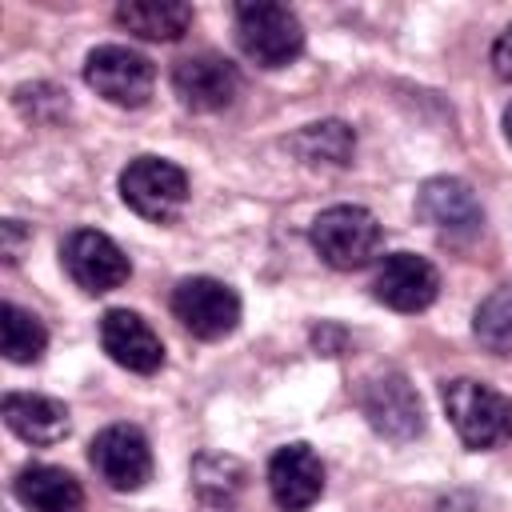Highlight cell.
I'll return each mask as SVG.
<instances>
[{"label": "cell", "instance_id": "12", "mask_svg": "<svg viewBox=\"0 0 512 512\" xmlns=\"http://www.w3.org/2000/svg\"><path fill=\"white\" fill-rule=\"evenodd\" d=\"M416 216L424 224H432L436 232L456 236V240H468L484 228V208H480L476 192L456 176L424 180L420 192H416Z\"/></svg>", "mask_w": 512, "mask_h": 512}, {"label": "cell", "instance_id": "16", "mask_svg": "<svg viewBox=\"0 0 512 512\" xmlns=\"http://www.w3.org/2000/svg\"><path fill=\"white\" fill-rule=\"evenodd\" d=\"M4 424L28 440V444H56L68 436V408L56 396H40V392H8L4 404Z\"/></svg>", "mask_w": 512, "mask_h": 512}, {"label": "cell", "instance_id": "20", "mask_svg": "<svg viewBox=\"0 0 512 512\" xmlns=\"http://www.w3.org/2000/svg\"><path fill=\"white\" fill-rule=\"evenodd\" d=\"M48 348V332L40 324V316H32L28 308L4 300L0 304V352L12 364H36Z\"/></svg>", "mask_w": 512, "mask_h": 512}, {"label": "cell", "instance_id": "25", "mask_svg": "<svg viewBox=\"0 0 512 512\" xmlns=\"http://www.w3.org/2000/svg\"><path fill=\"white\" fill-rule=\"evenodd\" d=\"M504 136H508V144H512V104L504 108Z\"/></svg>", "mask_w": 512, "mask_h": 512}, {"label": "cell", "instance_id": "19", "mask_svg": "<svg viewBox=\"0 0 512 512\" xmlns=\"http://www.w3.org/2000/svg\"><path fill=\"white\" fill-rule=\"evenodd\" d=\"M248 484V468L228 452H200L192 460V488L212 508H232Z\"/></svg>", "mask_w": 512, "mask_h": 512}, {"label": "cell", "instance_id": "23", "mask_svg": "<svg viewBox=\"0 0 512 512\" xmlns=\"http://www.w3.org/2000/svg\"><path fill=\"white\" fill-rule=\"evenodd\" d=\"M32 244V228L24 224V220H0V256H4V264L12 268V264H20V256H24V248Z\"/></svg>", "mask_w": 512, "mask_h": 512}, {"label": "cell", "instance_id": "1", "mask_svg": "<svg viewBox=\"0 0 512 512\" xmlns=\"http://www.w3.org/2000/svg\"><path fill=\"white\" fill-rule=\"evenodd\" d=\"M440 396H444V412H448L456 436L468 448L488 452V448H500L512 440V400L504 392H496L492 384L460 376V380H448Z\"/></svg>", "mask_w": 512, "mask_h": 512}, {"label": "cell", "instance_id": "10", "mask_svg": "<svg viewBox=\"0 0 512 512\" xmlns=\"http://www.w3.org/2000/svg\"><path fill=\"white\" fill-rule=\"evenodd\" d=\"M172 92L192 112H224L240 96V68L220 52H192L172 64Z\"/></svg>", "mask_w": 512, "mask_h": 512}, {"label": "cell", "instance_id": "11", "mask_svg": "<svg viewBox=\"0 0 512 512\" xmlns=\"http://www.w3.org/2000/svg\"><path fill=\"white\" fill-rule=\"evenodd\" d=\"M372 296L392 312H424L440 296V272L428 256L392 252L372 276Z\"/></svg>", "mask_w": 512, "mask_h": 512}, {"label": "cell", "instance_id": "7", "mask_svg": "<svg viewBox=\"0 0 512 512\" xmlns=\"http://www.w3.org/2000/svg\"><path fill=\"white\" fill-rule=\"evenodd\" d=\"M172 316L196 340H224L240 324V296L216 276H184L172 288Z\"/></svg>", "mask_w": 512, "mask_h": 512}, {"label": "cell", "instance_id": "6", "mask_svg": "<svg viewBox=\"0 0 512 512\" xmlns=\"http://www.w3.org/2000/svg\"><path fill=\"white\" fill-rule=\"evenodd\" d=\"M84 80L88 88H96V96H104L116 108H140L152 96L156 84V68L144 52L124 48V44H100L88 52L84 60Z\"/></svg>", "mask_w": 512, "mask_h": 512}, {"label": "cell", "instance_id": "9", "mask_svg": "<svg viewBox=\"0 0 512 512\" xmlns=\"http://www.w3.org/2000/svg\"><path fill=\"white\" fill-rule=\"evenodd\" d=\"M88 460L96 476L116 492H140L152 480V448L136 424H108L92 436Z\"/></svg>", "mask_w": 512, "mask_h": 512}, {"label": "cell", "instance_id": "24", "mask_svg": "<svg viewBox=\"0 0 512 512\" xmlns=\"http://www.w3.org/2000/svg\"><path fill=\"white\" fill-rule=\"evenodd\" d=\"M492 72L500 76V80H512V24L492 40Z\"/></svg>", "mask_w": 512, "mask_h": 512}, {"label": "cell", "instance_id": "3", "mask_svg": "<svg viewBox=\"0 0 512 512\" xmlns=\"http://www.w3.org/2000/svg\"><path fill=\"white\" fill-rule=\"evenodd\" d=\"M236 44L260 68H284L304 52V24L284 4H236Z\"/></svg>", "mask_w": 512, "mask_h": 512}, {"label": "cell", "instance_id": "4", "mask_svg": "<svg viewBox=\"0 0 512 512\" xmlns=\"http://www.w3.org/2000/svg\"><path fill=\"white\" fill-rule=\"evenodd\" d=\"M356 404H360L368 428L384 440L404 444V440H416L424 432V400L416 396L412 380L396 368L364 376V384L356 392Z\"/></svg>", "mask_w": 512, "mask_h": 512}, {"label": "cell", "instance_id": "21", "mask_svg": "<svg viewBox=\"0 0 512 512\" xmlns=\"http://www.w3.org/2000/svg\"><path fill=\"white\" fill-rule=\"evenodd\" d=\"M472 336H476L488 352L512 356V280L500 284V288H492V292L480 300V308H476V316H472Z\"/></svg>", "mask_w": 512, "mask_h": 512}, {"label": "cell", "instance_id": "18", "mask_svg": "<svg viewBox=\"0 0 512 512\" xmlns=\"http://www.w3.org/2000/svg\"><path fill=\"white\" fill-rule=\"evenodd\" d=\"M288 152L308 168H344L356 152V132L344 120H316L288 136Z\"/></svg>", "mask_w": 512, "mask_h": 512}, {"label": "cell", "instance_id": "5", "mask_svg": "<svg viewBox=\"0 0 512 512\" xmlns=\"http://www.w3.org/2000/svg\"><path fill=\"white\" fill-rule=\"evenodd\" d=\"M120 200L136 216L152 224H168L188 204V172L164 156H136L120 172Z\"/></svg>", "mask_w": 512, "mask_h": 512}, {"label": "cell", "instance_id": "13", "mask_svg": "<svg viewBox=\"0 0 512 512\" xmlns=\"http://www.w3.org/2000/svg\"><path fill=\"white\" fill-rule=\"evenodd\" d=\"M100 348L108 352L112 364L136 372V376H152L164 364V340L152 332V324L140 312L128 308H108L100 316Z\"/></svg>", "mask_w": 512, "mask_h": 512}, {"label": "cell", "instance_id": "22", "mask_svg": "<svg viewBox=\"0 0 512 512\" xmlns=\"http://www.w3.org/2000/svg\"><path fill=\"white\" fill-rule=\"evenodd\" d=\"M12 100H16V108H20L28 120H40V124H56L60 116H68V100H64V92L52 88V84H20V88L12 92Z\"/></svg>", "mask_w": 512, "mask_h": 512}, {"label": "cell", "instance_id": "14", "mask_svg": "<svg viewBox=\"0 0 512 512\" xmlns=\"http://www.w3.org/2000/svg\"><path fill=\"white\" fill-rule=\"evenodd\" d=\"M268 492H272V504L280 512L312 508L320 500V492H324V464H320V456L304 440L276 448L272 460H268Z\"/></svg>", "mask_w": 512, "mask_h": 512}, {"label": "cell", "instance_id": "15", "mask_svg": "<svg viewBox=\"0 0 512 512\" xmlns=\"http://www.w3.org/2000/svg\"><path fill=\"white\" fill-rule=\"evenodd\" d=\"M12 496L28 512H84V488L56 464H24L12 480Z\"/></svg>", "mask_w": 512, "mask_h": 512}, {"label": "cell", "instance_id": "17", "mask_svg": "<svg viewBox=\"0 0 512 512\" xmlns=\"http://www.w3.org/2000/svg\"><path fill=\"white\" fill-rule=\"evenodd\" d=\"M116 24L140 40L172 44L192 28V4L180 0H124L116 4Z\"/></svg>", "mask_w": 512, "mask_h": 512}, {"label": "cell", "instance_id": "8", "mask_svg": "<svg viewBox=\"0 0 512 512\" xmlns=\"http://www.w3.org/2000/svg\"><path fill=\"white\" fill-rule=\"evenodd\" d=\"M60 264L72 276V284L92 292V296H104V292L120 288L132 276V264H128L124 248L112 236L96 232V228L68 232L64 244H60Z\"/></svg>", "mask_w": 512, "mask_h": 512}, {"label": "cell", "instance_id": "2", "mask_svg": "<svg viewBox=\"0 0 512 512\" xmlns=\"http://www.w3.org/2000/svg\"><path fill=\"white\" fill-rule=\"evenodd\" d=\"M308 240L316 248V256L336 268V272H356L364 264H372L380 256V244H384V228L380 220L360 208V204H332L324 208L312 228H308Z\"/></svg>", "mask_w": 512, "mask_h": 512}]
</instances>
